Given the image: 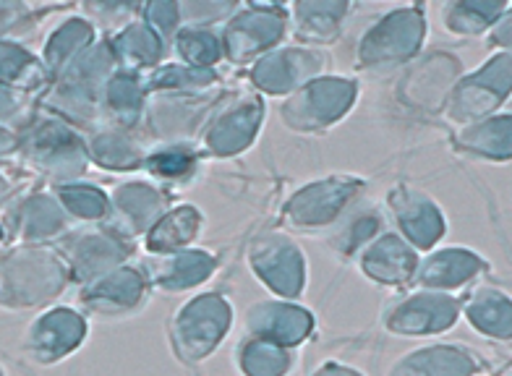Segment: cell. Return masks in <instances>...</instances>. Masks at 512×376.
<instances>
[{"label":"cell","instance_id":"26","mask_svg":"<svg viewBox=\"0 0 512 376\" xmlns=\"http://www.w3.org/2000/svg\"><path fill=\"white\" fill-rule=\"evenodd\" d=\"M465 144L481 155H489L494 160H502V157H510V118H497L492 123H484V126H476V131L465 134Z\"/></svg>","mask_w":512,"mask_h":376},{"label":"cell","instance_id":"7","mask_svg":"<svg viewBox=\"0 0 512 376\" xmlns=\"http://www.w3.org/2000/svg\"><path fill=\"white\" fill-rule=\"evenodd\" d=\"M79 301L102 316H123L139 311L147 301V282L134 269H113L81 288Z\"/></svg>","mask_w":512,"mask_h":376},{"label":"cell","instance_id":"3","mask_svg":"<svg viewBox=\"0 0 512 376\" xmlns=\"http://www.w3.org/2000/svg\"><path fill=\"white\" fill-rule=\"evenodd\" d=\"M87 337V322L71 309H53L37 316L24 337V353L37 363H55L74 353Z\"/></svg>","mask_w":512,"mask_h":376},{"label":"cell","instance_id":"6","mask_svg":"<svg viewBox=\"0 0 512 376\" xmlns=\"http://www.w3.org/2000/svg\"><path fill=\"white\" fill-rule=\"evenodd\" d=\"M460 303L445 293H416L398 301L384 314V324L392 332L403 335H424V332H442L458 319Z\"/></svg>","mask_w":512,"mask_h":376},{"label":"cell","instance_id":"18","mask_svg":"<svg viewBox=\"0 0 512 376\" xmlns=\"http://www.w3.org/2000/svg\"><path fill=\"white\" fill-rule=\"evenodd\" d=\"M280 32H283L280 11L262 6L251 8L249 14L233 21V27L228 29V50H233L236 58H246L267 47V42H275Z\"/></svg>","mask_w":512,"mask_h":376},{"label":"cell","instance_id":"2","mask_svg":"<svg viewBox=\"0 0 512 376\" xmlns=\"http://www.w3.org/2000/svg\"><path fill=\"white\" fill-rule=\"evenodd\" d=\"M230 319H233V309L220 296H199L183 303L170 327L181 361H204L223 343Z\"/></svg>","mask_w":512,"mask_h":376},{"label":"cell","instance_id":"33","mask_svg":"<svg viewBox=\"0 0 512 376\" xmlns=\"http://www.w3.org/2000/svg\"><path fill=\"white\" fill-rule=\"evenodd\" d=\"M16 108H19V100H16L14 94L8 92V89H0V121L11 118L16 113Z\"/></svg>","mask_w":512,"mask_h":376},{"label":"cell","instance_id":"12","mask_svg":"<svg viewBox=\"0 0 512 376\" xmlns=\"http://www.w3.org/2000/svg\"><path fill=\"white\" fill-rule=\"evenodd\" d=\"M390 207L395 212V220L403 228V233L411 238L416 246L426 249L437 241L442 230H445V220L439 212L437 204L424 196L421 191H411V188H392Z\"/></svg>","mask_w":512,"mask_h":376},{"label":"cell","instance_id":"34","mask_svg":"<svg viewBox=\"0 0 512 376\" xmlns=\"http://www.w3.org/2000/svg\"><path fill=\"white\" fill-rule=\"evenodd\" d=\"M14 147H16L14 136L6 134V131H0V155H8Z\"/></svg>","mask_w":512,"mask_h":376},{"label":"cell","instance_id":"35","mask_svg":"<svg viewBox=\"0 0 512 376\" xmlns=\"http://www.w3.org/2000/svg\"><path fill=\"white\" fill-rule=\"evenodd\" d=\"M317 376H361V374H353V371H345L340 366H327V369L319 371Z\"/></svg>","mask_w":512,"mask_h":376},{"label":"cell","instance_id":"15","mask_svg":"<svg viewBox=\"0 0 512 376\" xmlns=\"http://www.w3.org/2000/svg\"><path fill=\"white\" fill-rule=\"evenodd\" d=\"M416 264L418 256L392 233L374 238L361 256V267H364L366 275L371 280L384 282V285L411 280Z\"/></svg>","mask_w":512,"mask_h":376},{"label":"cell","instance_id":"1","mask_svg":"<svg viewBox=\"0 0 512 376\" xmlns=\"http://www.w3.org/2000/svg\"><path fill=\"white\" fill-rule=\"evenodd\" d=\"M66 259L45 249H19L0 254V306L32 309L66 288Z\"/></svg>","mask_w":512,"mask_h":376},{"label":"cell","instance_id":"20","mask_svg":"<svg viewBox=\"0 0 512 376\" xmlns=\"http://www.w3.org/2000/svg\"><path fill=\"white\" fill-rule=\"evenodd\" d=\"M481 269V262L471 251L447 249L437 251L421 264H416V282L426 285V288H455L463 285L465 280H471Z\"/></svg>","mask_w":512,"mask_h":376},{"label":"cell","instance_id":"25","mask_svg":"<svg viewBox=\"0 0 512 376\" xmlns=\"http://www.w3.org/2000/svg\"><path fill=\"white\" fill-rule=\"evenodd\" d=\"M37 76H42V63L34 61L27 50L0 45V79L8 81V87L29 89Z\"/></svg>","mask_w":512,"mask_h":376},{"label":"cell","instance_id":"4","mask_svg":"<svg viewBox=\"0 0 512 376\" xmlns=\"http://www.w3.org/2000/svg\"><path fill=\"white\" fill-rule=\"evenodd\" d=\"M123 235L126 233H118V230H89V233L71 238L66 246V256H63L68 272L87 285V282L121 267V262L131 251Z\"/></svg>","mask_w":512,"mask_h":376},{"label":"cell","instance_id":"5","mask_svg":"<svg viewBox=\"0 0 512 376\" xmlns=\"http://www.w3.org/2000/svg\"><path fill=\"white\" fill-rule=\"evenodd\" d=\"M24 152L29 157V165L50 178H74L87 168V157H84V147L79 144V139L55 123L37 126V131H32L29 136Z\"/></svg>","mask_w":512,"mask_h":376},{"label":"cell","instance_id":"13","mask_svg":"<svg viewBox=\"0 0 512 376\" xmlns=\"http://www.w3.org/2000/svg\"><path fill=\"white\" fill-rule=\"evenodd\" d=\"M246 329L251 332V337H259L267 343L296 345L309 335L311 316L296 306H285V303H256L246 314Z\"/></svg>","mask_w":512,"mask_h":376},{"label":"cell","instance_id":"14","mask_svg":"<svg viewBox=\"0 0 512 376\" xmlns=\"http://www.w3.org/2000/svg\"><path fill=\"white\" fill-rule=\"evenodd\" d=\"M63 212L66 209L61 207V202H55L50 196H27L8 215V228L14 230L19 241H48V238H55V235H61L66 230V215Z\"/></svg>","mask_w":512,"mask_h":376},{"label":"cell","instance_id":"21","mask_svg":"<svg viewBox=\"0 0 512 376\" xmlns=\"http://www.w3.org/2000/svg\"><path fill=\"white\" fill-rule=\"evenodd\" d=\"M465 316L479 332H486L497 340L510 337V301L499 290H476L465 303Z\"/></svg>","mask_w":512,"mask_h":376},{"label":"cell","instance_id":"36","mask_svg":"<svg viewBox=\"0 0 512 376\" xmlns=\"http://www.w3.org/2000/svg\"><path fill=\"white\" fill-rule=\"evenodd\" d=\"M6 196H8V183L3 181V178H0V202H3Z\"/></svg>","mask_w":512,"mask_h":376},{"label":"cell","instance_id":"9","mask_svg":"<svg viewBox=\"0 0 512 376\" xmlns=\"http://www.w3.org/2000/svg\"><path fill=\"white\" fill-rule=\"evenodd\" d=\"M353 84L343 79L314 81L304 92L298 94L296 102H288L283 115L293 126H319V123L335 121L337 115H343L353 100Z\"/></svg>","mask_w":512,"mask_h":376},{"label":"cell","instance_id":"23","mask_svg":"<svg viewBox=\"0 0 512 376\" xmlns=\"http://www.w3.org/2000/svg\"><path fill=\"white\" fill-rule=\"evenodd\" d=\"M202 228V215L196 207H178L176 212L162 217V222L149 235V251L155 254H173L181 246L191 243Z\"/></svg>","mask_w":512,"mask_h":376},{"label":"cell","instance_id":"30","mask_svg":"<svg viewBox=\"0 0 512 376\" xmlns=\"http://www.w3.org/2000/svg\"><path fill=\"white\" fill-rule=\"evenodd\" d=\"M89 29L81 21H68V27L55 34L48 47V63L50 66H61L68 61V55L76 53L81 45H87Z\"/></svg>","mask_w":512,"mask_h":376},{"label":"cell","instance_id":"31","mask_svg":"<svg viewBox=\"0 0 512 376\" xmlns=\"http://www.w3.org/2000/svg\"><path fill=\"white\" fill-rule=\"evenodd\" d=\"M494 14H499V6H489V8H481V6H473V3H468V6H450L445 11L447 16V27L452 29V32H479V29H484L486 19H492Z\"/></svg>","mask_w":512,"mask_h":376},{"label":"cell","instance_id":"10","mask_svg":"<svg viewBox=\"0 0 512 376\" xmlns=\"http://www.w3.org/2000/svg\"><path fill=\"white\" fill-rule=\"evenodd\" d=\"M356 188L358 183L351 181V178H332V181H322L317 186L304 188L288 204L290 222L301 225V228L327 225V222H332L340 215V209L356 194Z\"/></svg>","mask_w":512,"mask_h":376},{"label":"cell","instance_id":"19","mask_svg":"<svg viewBox=\"0 0 512 376\" xmlns=\"http://www.w3.org/2000/svg\"><path fill=\"white\" fill-rule=\"evenodd\" d=\"M262 121V105L254 97H246L238 105H233L228 115L217 118L212 134L207 141H212V147L220 155H230V152H241L256 134V126Z\"/></svg>","mask_w":512,"mask_h":376},{"label":"cell","instance_id":"32","mask_svg":"<svg viewBox=\"0 0 512 376\" xmlns=\"http://www.w3.org/2000/svg\"><path fill=\"white\" fill-rule=\"evenodd\" d=\"M178 50L186 61L196 63L199 66H207V63H215L220 58V50H217V42L212 34L207 32H191L186 37L178 40Z\"/></svg>","mask_w":512,"mask_h":376},{"label":"cell","instance_id":"28","mask_svg":"<svg viewBox=\"0 0 512 376\" xmlns=\"http://www.w3.org/2000/svg\"><path fill=\"white\" fill-rule=\"evenodd\" d=\"M144 162L157 178H165V181H183L196 168V160L189 147H165L155 155H149Z\"/></svg>","mask_w":512,"mask_h":376},{"label":"cell","instance_id":"29","mask_svg":"<svg viewBox=\"0 0 512 376\" xmlns=\"http://www.w3.org/2000/svg\"><path fill=\"white\" fill-rule=\"evenodd\" d=\"M92 152H95L97 162L105 165V168L128 170L134 168V165H139V152H136L123 136H100V139L92 141Z\"/></svg>","mask_w":512,"mask_h":376},{"label":"cell","instance_id":"8","mask_svg":"<svg viewBox=\"0 0 512 376\" xmlns=\"http://www.w3.org/2000/svg\"><path fill=\"white\" fill-rule=\"evenodd\" d=\"M249 262L272 290L280 296H298L304 285V256L280 235L262 238L249 254Z\"/></svg>","mask_w":512,"mask_h":376},{"label":"cell","instance_id":"37","mask_svg":"<svg viewBox=\"0 0 512 376\" xmlns=\"http://www.w3.org/2000/svg\"><path fill=\"white\" fill-rule=\"evenodd\" d=\"M3 238H6V225L0 222V243H3Z\"/></svg>","mask_w":512,"mask_h":376},{"label":"cell","instance_id":"22","mask_svg":"<svg viewBox=\"0 0 512 376\" xmlns=\"http://www.w3.org/2000/svg\"><path fill=\"white\" fill-rule=\"evenodd\" d=\"M162 202L165 199L157 194V188L144 186V183H131V186L115 191V209L123 215V228L128 235H136L149 228V222L160 215Z\"/></svg>","mask_w":512,"mask_h":376},{"label":"cell","instance_id":"16","mask_svg":"<svg viewBox=\"0 0 512 376\" xmlns=\"http://www.w3.org/2000/svg\"><path fill=\"white\" fill-rule=\"evenodd\" d=\"M149 280L160 290H189L209 277L215 259L207 251H173L147 264Z\"/></svg>","mask_w":512,"mask_h":376},{"label":"cell","instance_id":"24","mask_svg":"<svg viewBox=\"0 0 512 376\" xmlns=\"http://www.w3.org/2000/svg\"><path fill=\"white\" fill-rule=\"evenodd\" d=\"M238 363L246 376H283L290 369V356L283 345L249 337L238 350Z\"/></svg>","mask_w":512,"mask_h":376},{"label":"cell","instance_id":"11","mask_svg":"<svg viewBox=\"0 0 512 376\" xmlns=\"http://www.w3.org/2000/svg\"><path fill=\"white\" fill-rule=\"evenodd\" d=\"M421 37H424V21H421V16H416V11L408 8V11L392 14L390 19L382 21V27L371 29L366 34L361 58L366 63L395 61V58L413 53Z\"/></svg>","mask_w":512,"mask_h":376},{"label":"cell","instance_id":"38","mask_svg":"<svg viewBox=\"0 0 512 376\" xmlns=\"http://www.w3.org/2000/svg\"><path fill=\"white\" fill-rule=\"evenodd\" d=\"M0 376H3V369H0Z\"/></svg>","mask_w":512,"mask_h":376},{"label":"cell","instance_id":"27","mask_svg":"<svg viewBox=\"0 0 512 376\" xmlns=\"http://www.w3.org/2000/svg\"><path fill=\"white\" fill-rule=\"evenodd\" d=\"M58 202L66 212L81 220H100L108 212V199L95 186H66L58 194Z\"/></svg>","mask_w":512,"mask_h":376},{"label":"cell","instance_id":"17","mask_svg":"<svg viewBox=\"0 0 512 376\" xmlns=\"http://www.w3.org/2000/svg\"><path fill=\"white\" fill-rule=\"evenodd\" d=\"M473 358L458 348H429L395 363L390 376H471L479 369Z\"/></svg>","mask_w":512,"mask_h":376}]
</instances>
